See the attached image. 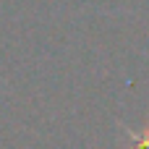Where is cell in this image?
Masks as SVG:
<instances>
[{"label":"cell","mask_w":149,"mask_h":149,"mask_svg":"<svg viewBox=\"0 0 149 149\" xmlns=\"http://www.w3.org/2000/svg\"><path fill=\"white\" fill-rule=\"evenodd\" d=\"M128 136H131V149H149V126L147 128H141V131H128Z\"/></svg>","instance_id":"cell-1"}]
</instances>
